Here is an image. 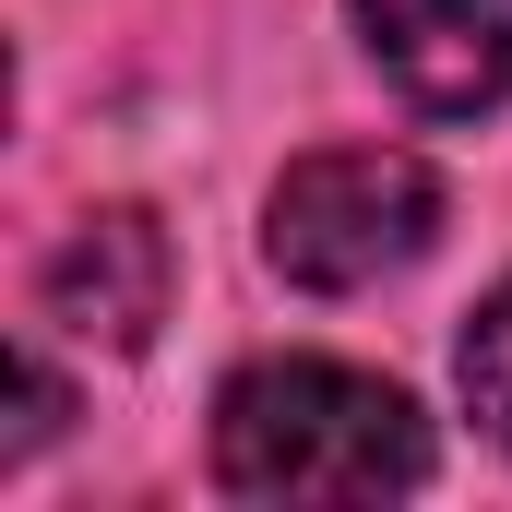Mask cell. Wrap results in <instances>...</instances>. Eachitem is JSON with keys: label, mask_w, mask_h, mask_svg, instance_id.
I'll list each match as a JSON object with an SVG mask.
<instances>
[{"label": "cell", "mask_w": 512, "mask_h": 512, "mask_svg": "<svg viewBox=\"0 0 512 512\" xmlns=\"http://www.w3.org/2000/svg\"><path fill=\"white\" fill-rule=\"evenodd\" d=\"M441 239V179L405 143H322L274 179L262 203V262L298 298H358Z\"/></svg>", "instance_id": "obj_2"}, {"label": "cell", "mask_w": 512, "mask_h": 512, "mask_svg": "<svg viewBox=\"0 0 512 512\" xmlns=\"http://www.w3.org/2000/svg\"><path fill=\"white\" fill-rule=\"evenodd\" d=\"M48 322H72L84 346L131 358V346L167 322V227H155L143 203L84 215V227L48 251Z\"/></svg>", "instance_id": "obj_4"}, {"label": "cell", "mask_w": 512, "mask_h": 512, "mask_svg": "<svg viewBox=\"0 0 512 512\" xmlns=\"http://www.w3.org/2000/svg\"><path fill=\"white\" fill-rule=\"evenodd\" d=\"M358 48L417 120H477L512 96V0H358Z\"/></svg>", "instance_id": "obj_3"}, {"label": "cell", "mask_w": 512, "mask_h": 512, "mask_svg": "<svg viewBox=\"0 0 512 512\" xmlns=\"http://www.w3.org/2000/svg\"><path fill=\"white\" fill-rule=\"evenodd\" d=\"M0 393H12V429H0V465H24V453L48 441L60 393H48V370H36V358H12V370H0Z\"/></svg>", "instance_id": "obj_6"}, {"label": "cell", "mask_w": 512, "mask_h": 512, "mask_svg": "<svg viewBox=\"0 0 512 512\" xmlns=\"http://www.w3.org/2000/svg\"><path fill=\"white\" fill-rule=\"evenodd\" d=\"M215 489L227 501H405L429 489L417 393L346 358H251L215 393Z\"/></svg>", "instance_id": "obj_1"}, {"label": "cell", "mask_w": 512, "mask_h": 512, "mask_svg": "<svg viewBox=\"0 0 512 512\" xmlns=\"http://www.w3.org/2000/svg\"><path fill=\"white\" fill-rule=\"evenodd\" d=\"M453 382H465V405H477V429L512 453V274L477 298V322H465V346H453Z\"/></svg>", "instance_id": "obj_5"}]
</instances>
